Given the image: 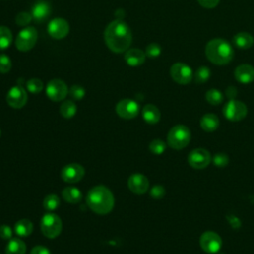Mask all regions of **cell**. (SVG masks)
<instances>
[{
	"mask_svg": "<svg viewBox=\"0 0 254 254\" xmlns=\"http://www.w3.org/2000/svg\"><path fill=\"white\" fill-rule=\"evenodd\" d=\"M104 41L110 51L117 54L126 52L132 43L131 30L123 20H114L105 28Z\"/></svg>",
	"mask_w": 254,
	"mask_h": 254,
	"instance_id": "1",
	"label": "cell"
},
{
	"mask_svg": "<svg viewBox=\"0 0 254 254\" xmlns=\"http://www.w3.org/2000/svg\"><path fill=\"white\" fill-rule=\"evenodd\" d=\"M86 204L92 211L98 214H106L114 206V197L106 187L95 186L86 195Z\"/></svg>",
	"mask_w": 254,
	"mask_h": 254,
	"instance_id": "2",
	"label": "cell"
},
{
	"mask_svg": "<svg viewBox=\"0 0 254 254\" xmlns=\"http://www.w3.org/2000/svg\"><path fill=\"white\" fill-rule=\"evenodd\" d=\"M205 57L207 60L217 65L227 64L233 59V49L230 44L220 38L210 40L205 46Z\"/></svg>",
	"mask_w": 254,
	"mask_h": 254,
	"instance_id": "3",
	"label": "cell"
},
{
	"mask_svg": "<svg viewBox=\"0 0 254 254\" xmlns=\"http://www.w3.org/2000/svg\"><path fill=\"white\" fill-rule=\"evenodd\" d=\"M190 129L186 125L178 124L170 129L167 136V142L171 148L181 150L188 146L190 141Z\"/></svg>",
	"mask_w": 254,
	"mask_h": 254,
	"instance_id": "4",
	"label": "cell"
},
{
	"mask_svg": "<svg viewBox=\"0 0 254 254\" xmlns=\"http://www.w3.org/2000/svg\"><path fill=\"white\" fill-rule=\"evenodd\" d=\"M62 220L55 213H46L41 220V230L48 238H55L62 232Z\"/></svg>",
	"mask_w": 254,
	"mask_h": 254,
	"instance_id": "5",
	"label": "cell"
},
{
	"mask_svg": "<svg viewBox=\"0 0 254 254\" xmlns=\"http://www.w3.org/2000/svg\"><path fill=\"white\" fill-rule=\"evenodd\" d=\"M38 33L34 27H25L17 35L15 45L16 48L21 52H28L34 48L37 43Z\"/></svg>",
	"mask_w": 254,
	"mask_h": 254,
	"instance_id": "6",
	"label": "cell"
},
{
	"mask_svg": "<svg viewBox=\"0 0 254 254\" xmlns=\"http://www.w3.org/2000/svg\"><path fill=\"white\" fill-rule=\"evenodd\" d=\"M222 113L230 121H240L247 115V106L240 100L229 99L223 106Z\"/></svg>",
	"mask_w": 254,
	"mask_h": 254,
	"instance_id": "7",
	"label": "cell"
},
{
	"mask_svg": "<svg viewBox=\"0 0 254 254\" xmlns=\"http://www.w3.org/2000/svg\"><path fill=\"white\" fill-rule=\"evenodd\" d=\"M211 155L204 148H195L188 156L189 165L196 170H202L211 163Z\"/></svg>",
	"mask_w": 254,
	"mask_h": 254,
	"instance_id": "8",
	"label": "cell"
},
{
	"mask_svg": "<svg viewBox=\"0 0 254 254\" xmlns=\"http://www.w3.org/2000/svg\"><path fill=\"white\" fill-rule=\"evenodd\" d=\"M199 245L201 249L209 254L219 251L222 245L221 237L214 231H205L199 237Z\"/></svg>",
	"mask_w": 254,
	"mask_h": 254,
	"instance_id": "9",
	"label": "cell"
},
{
	"mask_svg": "<svg viewBox=\"0 0 254 254\" xmlns=\"http://www.w3.org/2000/svg\"><path fill=\"white\" fill-rule=\"evenodd\" d=\"M170 74L179 84H188L192 79V69L184 63H176L170 68Z\"/></svg>",
	"mask_w": 254,
	"mask_h": 254,
	"instance_id": "10",
	"label": "cell"
},
{
	"mask_svg": "<svg viewBox=\"0 0 254 254\" xmlns=\"http://www.w3.org/2000/svg\"><path fill=\"white\" fill-rule=\"evenodd\" d=\"M68 89L64 81L60 78H54L50 80L46 87L47 96L53 101H61L67 95Z\"/></svg>",
	"mask_w": 254,
	"mask_h": 254,
	"instance_id": "11",
	"label": "cell"
},
{
	"mask_svg": "<svg viewBox=\"0 0 254 254\" xmlns=\"http://www.w3.org/2000/svg\"><path fill=\"white\" fill-rule=\"evenodd\" d=\"M115 110L121 118L132 119L138 115L140 106H139L138 102H136L135 100L130 99V98H125V99L120 100L117 103Z\"/></svg>",
	"mask_w": 254,
	"mask_h": 254,
	"instance_id": "12",
	"label": "cell"
},
{
	"mask_svg": "<svg viewBox=\"0 0 254 254\" xmlns=\"http://www.w3.org/2000/svg\"><path fill=\"white\" fill-rule=\"evenodd\" d=\"M47 30L52 38L62 40L68 35L69 25L68 22L63 18H55L49 23Z\"/></svg>",
	"mask_w": 254,
	"mask_h": 254,
	"instance_id": "13",
	"label": "cell"
},
{
	"mask_svg": "<svg viewBox=\"0 0 254 254\" xmlns=\"http://www.w3.org/2000/svg\"><path fill=\"white\" fill-rule=\"evenodd\" d=\"M83 176L84 168L77 163H71L64 166L61 172L62 179L69 184L79 182L83 178Z\"/></svg>",
	"mask_w": 254,
	"mask_h": 254,
	"instance_id": "14",
	"label": "cell"
},
{
	"mask_svg": "<svg viewBox=\"0 0 254 254\" xmlns=\"http://www.w3.org/2000/svg\"><path fill=\"white\" fill-rule=\"evenodd\" d=\"M7 103L13 108H22L28 100V95L26 90L19 85L13 86L9 89L6 96Z\"/></svg>",
	"mask_w": 254,
	"mask_h": 254,
	"instance_id": "15",
	"label": "cell"
},
{
	"mask_svg": "<svg viewBox=\"0 0 254 254\" xmlns=\"http://www.w3.org/2000/svg\"><path fill=\"white\" fill-rule=\"evenodd\" d=\"M128 188L136 194H143L149 189V181L142 174H133L128 180Z\"/></svg>",
	"mask_w": 254,
	"mask_h": 254,
	"instance_id": "16",
	"label": "cell"
},
{
	"mask_svg": "<svg viewBox=\"0 0 254 254\" xmlns=\"http://www.w3.org/2000/svg\"><path fill=\"white\" fill-rule=\"evenodd\" d=\"M234 76L240 83H250L254 80V66L248 64H242L235 68Z\"/></svg>",
	"mask_w": 254,
	"mask_h": 254,
	"instance_id": "17",
	"label": "cell"
},
{
	"mask_svg": "<svg viewBox=\"0 0 254 254\" xmlns=\"http://www.w3.org/2000/svg\"><path fill=\"white\" fill-rule=\"evenodd\" d=\"M146 54L140 49H128L124 54V61L130 66H139L144 64Z\"/></svg>",
	"mask_w": 254,
	"mask_h": 254,
	"instance_id": "18",
	"label": "cell"
},
{
	"mask_svg": "<svg viewBox=\"0 0 254 254\" xmlns=\"http://www.w3.org/2000/svg\"><path fill=\"white\" fill-rule=\"evenodd\" d=\"M51 14V7L47 1H37L32 8V17L37 22L45 21Z\"/></svg>",
	"mask_w": 254,
	"mask_h": 254,
	"instance_id": "19",
	"label": "cell"
},
{
	"mask_svg": "<svg viewBox=\"0 0 254 254\" xmlns=\"http://www.w3.org/2000/svg\"><path fill=\"white\" fill-rule=\"evenodd\" d=\"M142 116L144 120L149 124H156L161 118V112L154 104H146L142 110Z\"/></svg>",
	"mask_w": 254,
	"mask_h": 254,
	"instance_id": "20",
	"label": "cell"
},
{
	"mask_svg": "<svg viewBox=\"0 0 254 254\" xmlns=\"http://www.w3.org/2000/svg\"><path fill=\"white\" fill-rule=\"evenodd\" d=\"M219 126V119L213 113H206L200 119V127L205 132H213Z\"/></svg>",
	"mask_w": 254,
	"mask_h": 254,
	"instance_id": "21",
	"label": "cell"
},
{
	"mask_svg": "<svg viewBox=\"0 0 254 254\" xmlns=\"http://www.w3.org/2000/svg\"><path fill=\"white\" fill-rule=\"evenodd\" d=\"M233 44L241 49V50H246L252 47L254 44V38L247 32H239L233 37Z\"/></svg>",
	"mask_w": 254,
	"mask_h": 254,
	"instance_id": "22",
	"label": "cell"
},
{
	"mask_svg": "<svg viewBox=\"0 0 254 254\" xmlns=\"http://www.w3.org/2000/svg\"><path fill=\"white\" fill-rule=\"evenodd\" d=\"M63 197L69 203H78L81 200V191L75 187H66L63 190Z\"/></svg>",
	"mask_w": 254,
	"mask_h": 254,
	"instance_id": "23",
	"label": "cell"
},
{
	"mask_svg": "<svg viewBox=\"0 0 254 254\" xmlns=\"http://www.w3.org/2000/svg\"><path fill=\"white\" fill-rule=\"evenodd\" d=\"M6 254H25L26 244L19 238H12L5 249Z\"/></svg>",
	"mask_w": 254,
	"mask_h": 254,
	"instance_id": "24",
	"label": "cell"
},
{
	"mask_svg": "<svg viewBox=\"0 0 254 254\" xmlns=\"http://www.w3.org/2000/svg\"><path fill=\"white\" fill-rule=\"evenodd\" d=\"M15 232L21 236V237H26L29 236L32 231H33V224L29 219H20L19 221L16 222L14 226Z\"/></svg>",
	"mask_w": 254,
	"mask_h": 254,
	"instance_id": "25",
	"label": "cell"
},
{
	"mask_svg": "<svg viewBox=\"0 0 254 254\" xmlns=\"http://www.w3.org/2000/svg\"><path fill=\"white\" fill-rule=\"evenodd\" d=\"M13 41V35L6 26H0V50L8 49Z\"/></svg>",
	"mask_w": 254,
	"mask_h": 254,
	"instance_id": "26",
	"label": "cell"
},
{
	"mask_svg": "<svg viewBox=\"0 0 254 254\" xmlns=\"http://www.w3.org/2000/svg\"><path fill=\"white\" fill-rule=\"evenodd\" d=\"M60 112L64 118H71L76 113V105L72 100H65L60 107Z\"/></svg>",
	"mask_w": 254,
	"mask_h": 254,
	"instance_id": "27",
	"label": "cell"
},
{
	"mask_svg": "<svg viewBox=\"0 0 254 254\" xmlns=\"http://www.w3.org/2000/svg\"><path fill=\"white\" fill-rule=\"evenodd\" d=\"M205 100L211 104V105H218L222 102L223 100V95L222 93L216 89V88H211L206 91L205 93Z\"/></svg>",
	"mask_w": 254,
	"mask_h": 254,
	"instance_id": "28",
	"label": "cell"
},
{
	"mask_svg": "<svg viewBox=\"0 0 254 254\" xmlns=\"http://www.w3.org/2000/svg\"><path fill=\"white\" fill-rule=\"evenodd\" d=\"M43 206L48 211L56 210L60 206V198L56 194H48L43 201Z\"/></svg>",
	"mask_w": 254,
	"mask_h": 254,
	"instance_id": "29",
	"label": "cell"
},
{
	"mask_svg": "<svg viewBox=\"0 0 254 254\" xmlns=\"http://www.w3.org/2000/svg\"><path fill=\"white\" fill-rule=\"evenodd\" d=\"M210 77V69L207 66H200L194 73V81L196 83L206 82Z\"/></svg>",
	"mask_w": 254,
	"mask_h": 254,
	"instance_id": "30",
	"label": "cell"
},
{
	"mask_svg": "<svg viewBox=\"0 0 254 254\" xmlns=\"http://www.w3.org/2000/svg\"><path fill=\"white\" fill-rule=\"evenodd\" d=\"M26 87L31 93H40L44 88V84H43V81L40 78H35L34 77V78H31L27 81Z\"/></svg>",
	"mask_w": 254,
	"mask_h": 254,
	"instance_id": "31",
	"label": "cell"
},
{
	"mask_svg": "<svg viewBox=\"0 0 254 254\" xmlns=\"http://www.w3.org/2000/svg\"><path fill=\"white\" fill-rule=\"evenodd\" d=\"M150 151L155 155H161L166 150V143L161 139H154L149 145Z\"/></svg>",
	"mask_w": 254,
	"mask_h": 254,
	"instance_id": "32",
	"label": "cell"
},
{
	"mask_svg": "<svg viewBox=\"0 0 254 254\" xmlns=\"http://www.w3.org/2000/svg\"><path fill=\"white\" fill-rule=\"evenodd\" d=\"M162 53V49H161V46L159 44H156V43H151L149 44L147 47H146V50H145V54H146V57L148 58H151V59H155V58H158Z\"/></svg>",
	"mask_w": 254,
	"mask_h": 254,
	"instance_id": "33",
	"label": "cell"
},
{
	"mask_svg": "<svg viewBox=\"0 0 254 254\" xmlns=\"http://www.w3.org/2000/svg\"><path fill=\"white\" fill-rule=\"evenodd\" d=\"M32 20H33L32 14L28 12H20L19 14H17L15 18L16 24L20 27H28V25L31 23Z\"/></svg>",
	"mask_w": 254,
	"mask_h": 254,
	"instance_id": "34",
	"label": "cell"
},
{
	"mask_svg": "<svg viewBox=\"0 0 254 254\" xmlns=\"http://www.w3.org/2000/svg\"><path fill=\"white\" fill-rule=\"evenodd\" d=\"M12 68L11 59L4 54L0 55V73H7Z\"/></svg>",
	"mask_w": 254,
	"mask_h": 254,
	"instance_id": "35",
	"label": "cell"
},
{
	"mask_svg": "<svg viewBox=\"0 0 254 254\" xmlns=\"http://www.w3.org/2000/svg\"><path fill=\"white\" fill-rule=\"evenodd\" d=\"M69 94L70 96L75 99V100H80L84 97L85 95V89L83 88V86L79 85V84H74L70 87L69 89Z\"/></svg>",
	"mask_w": 254,
	"mask_h": 254,
	"instance_id": "36",
	"label": "cell"
},
{
	"mask_svg": "<svg viewBox=\"0 0 254 254\" xmlns=\"http://www.w3.org/2000/svg\"><path fill=\"white\" fill-rule=\"evenodd\" d=\"M212 163L216 166V167H225L228 162H229V158L225 153H216L213 158H212Z\"/></svg>",
	"mask_w": 254,
	"mask_h": 254,
	"instance_id": "37",
	"label": "cell"
},
{
	"mask_svg": "<svg viewBox=\"0 0 254 254\" xmlns=\"http://www.w3.org/2000/svg\"><path fill=\"white\" fill-rule=\"evenodd\" d=\"M166 193V190H165V188L161 185H156L154 186L151 190H150V195L153 197V198H156V199H159V198H162L164 197Z\"/></svg>",
	"mask_w": 254,
	"mask_h": 254,
	"instance_id": "38",
	"label": "cell"
},
{
	"mask_svg": "<svg viewBox=\"0 0 254 254\" xmlns=\"http://www.w3.org/2000/svg\"><path fill=\"white\" fill-rule=\"evenodd\" d=\"M12 234H13V230L9 225L3 224L0 226V237L1 238L10 239L12 237Z\"/></svg>",
	"mask_w": 254,
	"mask_h": 254,
	"instance_id": "39",
	"label": "cell"
},
{
	"mask_svg": "<svg viewBox=\"0 0 254 254\" xmlns=\"http://www.w3.org/2000/svg\"><path fill=\"white\" fill-rule=\"evenodd\" d=\"M197 2L203 8L212 9L218 5L219 0H197Z\"/></svg>",
	"mask_w": 254,
	"mask_h": 254,
	"instance_id": "40",
	"label": "cell"
},
{
	"mask_svg": "<svg viewBox=\"0 0 254 254\" xmlns=\"http://www.w3.org/2000/svg\"><path fill=\"white\" fill-rule=\"evenodd\" d=\"M30 254H51V252H50V250L47 247L39 245V246H35L31 250Z\"/></svg>",
	"mask_w": 254,
	"mask_h": 254,
	"instance_id": "41",
	"label": "cell"
},
{
	"mask_svg": "<svg viewBox=\"0 0 254 254\" xmlns=\"http://www.w3.org/2000/svg\"><path fill=\"white\" fill-rule=\"evenodd\" d=\"M237 94V90L234 86H228L226 89V95L229 99H234V97Z\"/></svg>",
	"mask_w": 254,
	"mask_h": 254,
	"instance_id": "42",
	"label": "cell"
},
{
	"mask_svg": "<svg viewBox=\"0 0 254 254\" xmlns=\"http://www.w3.org/2000/svg\"><path fill=\"white\" fill-rule=\"evenodd\" d=\"M228 221H229V223H230L233 227H239V226H240V221H239V219H238L237 217H235V216L230 215L229 218H228Z\"/></svg>",
	"mask_w": 254,
	"mask_h": 254,
	"instance_id": "43",
	"label": "cell"
},
{
	"mask_svg": "<svg viewBox=\"0 0 254 254\" xmlns=\"http://www.w3.org/2000/svg\"><path fill=\"white\" fill-rule=\"evenodd\" d=\"M0 136H1V130H0Z\"/></svg>",
	"mask_w": 254,
	"mask_h": 254,
	"instance_id": "44",
	"label": "cell"
}]
</instances>
